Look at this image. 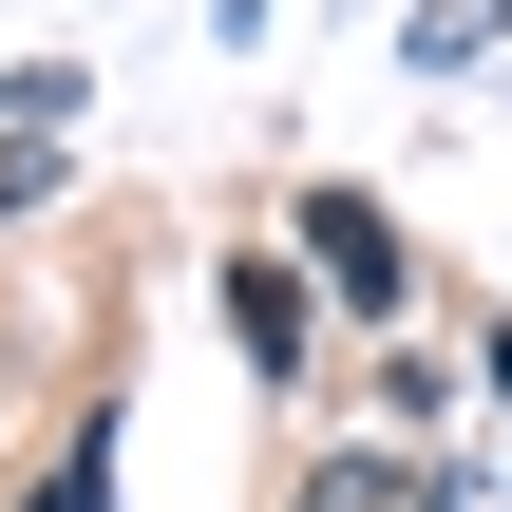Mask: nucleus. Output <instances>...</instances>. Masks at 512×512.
Listing matches in <instances>:
<instances>
[{"label": "nucleus", "mask_w": 512, "mask_h": 512, "mask_svg": "<svg viewBox=\"0 0 512 512\" xmlns=\"http://www.w3.org/2000/svg\"><path fill=\"white\" fill-rule=\"evenodd\" d=\"M38 190H57V133H38V114H0V209H38Z\"/></svg>", "instance_id": "nucleus-4"}, {"label": "nucleus", "mask_w": 512, "mask_h": 512, "mask_svg": "<svg viewBox=\"0 0 512 512\" xmlns=\"http://www.w3.org/2000/svg\"><path fill=\"white\" fill-rule=\"evenodd\" d=\"M228 342L285 380V361H304V285H285V266H228Z\"/></svg>", "instance_id": "nucleus-2"}, {"label": "nucleus", "mask_w": 512, "mask_h": 512, "mask_svg": "<svg viewBox=\"0 0 512 512\" xmlns=\"http://www.w3.org/2000/svg\"><path fill=\"white\" fill-rule=\"evenodd\" d=\"M38 512H95V456H76V475H57V494H38Z\"/></svg>", "instance_id": "nucleus-5"}, {"label": "nucleus", "mask_w": 512, "mask_h": 512, "mask_svg": "<svg viewBox=\"0 0 512 512\" xmlns=\"http://www.w3.org/2000/svg\"><path fill=\"white\" fill-rule=\"evenodd\" d=\"M304 512H437V494H418L399 456H323V475H304Z\"/></svg>", "instance_id": "nucleus-3"}, {"label": "nucleus", "mask_w": 512, "mask_h": 512, "mask_svg": "<svg viewBox=\"0 0 512 512\" xmlns=\"http://www.w3.org/2000/svg\"><path fill=\"white\" fill-rule=\"evenodd\" d=\"M304 247H323V266H342L361 304H399V228H380L361 190H323V209H304Z\"/></svg>", "instance_id": "nucleus-1"}]
</instances>
